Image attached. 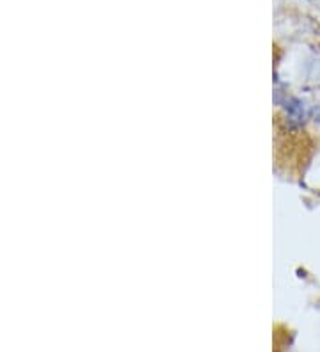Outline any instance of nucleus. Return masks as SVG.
Returning a JSON list of instances; mask_svg holds the SVG:
<instances>
[{
	"label": "nucleus",
	"instance_id": "2",
	"mask_svg": "<svg viewBox=\"0 0 320 352\" xmlns=\"http://www.w3.org/2000/svg\"><path fill=\"white\" fill-rule=\"evenodd\" d=\"M313 121H315V125L320 129V105L313 109Z\"/></svg>",
	"mask_w": 320,
	"mask_h": 352
},
{
	"label": "nucleus",
	"instance_id": "1",
	"mask_svg": "<svg viewBox=\"0 0 320 352\" xmlns=\"http://www.w3.org/2000/svg\"><path fill=\"white\" fill-rule=\"evenodd\" d=\"M277 105H281L283 109V121L288 130H301L310 120V112H308L306 102L301 100L299 96L288 95L285 93L283 96L276 98Z\"/></svg>",
	"mask_w": 320,
	"mask_h": 352
}]
</instances>
